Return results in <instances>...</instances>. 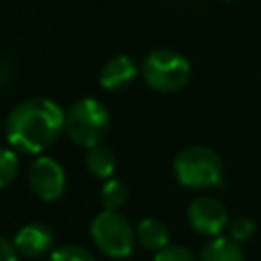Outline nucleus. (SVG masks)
<instances>
[{
	"label": "nucleus",
	"instance_id": "12",
	"mask_svg": "<svg viewBox=\"0 0 261 261\" xmlns=\"http://www.w3.org/2000/svg\"><path fill=\"white\" fill-rule=\"evenodd\" d=\"M84 165L86 169L98 177V179H108L114 175V169H116V155L110 147H106L104 143H98L94 147H90L86 151V157H84Z\"/></svg>",
	"mask_w": 261,
	"mask_h": 261
},
{
	"label": "nucleus",
	"instance_id": "14",
	"mask_svg": "<svg viewBox=\"0 0 261 261\" xmlns=\"http://www.w3.org/2000/svg\"><path fill=\"white\" fill-rule=\"evenodd\" d=\"M20 171V159H18V151H14L12 147H0V190L8 188Z\"/></svg>",
	"mask_w": 261,
	"mask_h": 261
},
{
	"label": "nucleus",
	"instance_id": "2",
	"mask_svg": "<svg viewBox=\"0 0 261 261\" xmlns=\"http://www.w3.org/2000/svg\"><path fill=\"white\" fill-rule=\"evenodd\" d=\"M224 165L220 155L206 145L184 147L173 159L175 179L190 190L216 188L222 181Z\"/></svg>",
	"mask_w": 261,
	"mask_h": 261
},
{
	"label": "nucleus",
	"instance_id": "15",
	"mask_svg": "<svg viewBox=\"0 0 261 261\" xmlns=\"http://www.w3.org/2000/svg\"><path fill=\"white\" fill-rule=\"evenodd\" d=\"M49 261H96V257L82 245H61L49 253Z\"/></svg>",
	"mask_w": 261,
	"mask_h": 261
},
{
	"label": "nucleus",
	"instance_id": "16",
	"mask_svg": "<svg viewBox=\"0 0 261 261\" xmlns=\"http://www.w3.org/2000/svg\"><path fill=\"white\" fill-rule=\"evenodd\" d=\"M226 230H228V237L232 241L243 245V243H247L255 234V222L249 216H234V218L228 220Z\"/></svg>",
	"mask_w": 261,
	"mask_h": 261
},
{
	"label": "nucleus",
	"instance_id": "7",
	"mask_svg": "<svg viewBox=\"0 0 261 261\" xmlns=\"http://www.w3.org/2000/svg\"><path fill=\"white\" fill-rule=\"evenodd\" d=\"M188 222L190 226L202 234V237H218L226 230L228 226V210L224 204L212 196H200L194 198L192 204L188 206Z\"/></svg>",
	"mask_w": 261,
	"mask_h": 261
},
{
	"label": "nucleus",
	"instance_id": "6",
	"mask_svg": "<svg viewBox=\"0 0 261 261\" xmlns=\"http://www.w3.org/2000/svg\"><path fill=\"white\" fill-rule=\"evenodd\" d=\"M27 184L31 192L43 202H55L63 196L67 177L61 163L49 155H37L27 169Z\"/></svg>",
	"mask_w": 261,
	"mask_h": 261
},
{
	"label": "nucleus",
	"instance_id": "5",
	"mask_svg": "<svg viewBox=\"0 0 261 261\" xmlns=\"http://www.w3.org/2000/svg\"><path fill=\"white\" fill-rule=\"evenodd\" d=\"M92 241L100 253L110 259H126L137 245V232L120 210H104L96 214L90 226Z\"/></svg>",
	"mask_w": 261,
	"mask_h": 261
},
{
	"label": "nucleus",
	"instance_id": "20",
	"mask_svg": "<svg viewBox=\"0 0 261 261\" xmlns=\"http://www.w3.org/2000/svg\"><path fill=\"white\" fill-rule=\"evenodd\" d=\"M226 2H232V0H226Z\"/></svg>",
	"mask_w": 261,
	"mask_h": 261
},
{
	"label": "nucleus",
	"instance_id": "19",
	"mask_svg": "<svg viewBox=\"0 0 261 261\" xmlns=\"http://www.w3.org/2000/svg\"><path fill=\"white\" fill-rule=\"evenodd\" d=\"M18 257L20 255H18L14 243L0 234V261H18Z\"/></svg>",
	"mask_w": 261,
	"mask_h": 261
},
{
	"label": "nucleus",
	"instance_id": "9",
	"mask_svg": "<svg viewBox=\"0 0 261 261\" xmlns=\"http://www.w3.org/2000/svg\"><path fill=\"white\" fill-rule=\"evenodd\" d=\"M137 73L139 67L128 55H114L102 65L98 73V84L108 92H122L135 82Z\"/></svg>",
	"mask_w": 261,
	"mask_h": 261
},
{
	"label": "nucleus",
	"instance_id": "17",
	"mask_svg": "<svg viewBox=\"0 0 261 261\" xmlns=\"http://www.w3.org/2000/svg\"><path fill=\"white\" fill-rule=\"evenodd\" d=\"M153 261H198V257H194L192 251L184 245H167L155 253Z\"/></svg>",
	"mask_w": 261,
	"mask_h": 261
},
{
	"label": "nucleus",
	"instance_id": "8",
	"mask_svg": "<svg viewBox=\"0 0 261 261\" xmlns=\"http://www.w3.org/2000/svg\"><path fill=\"white\" fill-rule=\"evenodd\" d=\"M12 243L18 255L27 259H41L55 249V232L43 222H29L16 230Z\"/></svg>",
	"mask_w": 261,
	"mask_h": 261
},
{
	"label": "nucleus",
	"instance_id": "10",
	"mask_svg": "<svg viewBox=\"0 0 261 261\" xmlns=\"http://www.w3.org/2000/svg\"><path fill=\"white\" fill-rule=\"evenodd\" d=\"M135 232H137V243L145 251L157 253V251H161V249H165L169 245V228L159 218H151V216L143 218L135 226Z\"/></svg>",
	"mask_w": 261,
	"mask_h": 261
},
{
	"label": "nucleus",
	"instance_id": "4",
	"mask_svg": "<svg viewBox=\"0 0 261 261\" xmlns=\"http://www.w3.org/2000/svg\"><path fill=\"white\" fill-rule=\"evenodd\" d=\"M110 128V112L98 98H80L65 110V135L90 149L104 141Z\"/></svg>",
	"mask_w": 261,
	"mask_h": 261
},
{
	"label": "nucleus",
	"instance_id": "3",
	"mask_svg": "<svg viewBox=\"0 0 261 261\" xmlns=\"http://www.w3.org/2000/svg\"><path fill=\"white\" fill-rule=\"evenodd\" d=\"M141 75L151 90L171 94L188 86L192 75V63L179 51L159 47L145 55L141 63Z\"/></svg>",
	"mask_w": 261,
	"mask_h": 261
},
{
	"label": "nucleus",
	"instance_id": "1",
	"mask_svg": "<svg viewBox=\"0 0 261 261\" xmlns=\"http://www.w3.org/2000/svg\"><path fill=\"white\" fill-rule=\"evenodd\" d=\"M4 133L14 151L41 155L65 133V110L51 98L22 100L8 112Z\"/></svg>",
	"mask_w": 261,
	"mask_h": 261
},
{
	"label": "nucleus",
	"instance_id": "13",
	"mask_svg": "<svg viewBox=\"0 0 261 261\" xmlns=\"http://www.w3.org/2000/svg\"><path fill=\"white\" fill-rule=\"evenodd\" d=\"M128 202V188L122 179L108 177L100 188V204L104 210H120Z\"/></svg>",
	"mask_w": 261,
	"mask_h": 261
},
{
	"label": "nucleus",
	"instance_id": "11",
	"mask_svg": "<svg viewBox=\"0 0 261 261\" xmlns=\"http://www.w3.org/2000/svg\"><path fill=\"white\" fill-rule=\"evenodd\" d=\"M198 261H245L241 243L230 237H212L200 251Z\"/></svg>",
	"mask_w": 261,
	"mask_h": 261
},
{
	"label": "nucleus",
	"instance_id": "18",
	"mask_svg": "<svg viewBox=\"0 0 261 261\" xmlns=\"http://www.w3.org/2000/svg\"><path fill=\"white\" fill-rule=\"evenodd\" d=\"M16 75H18L16 61L12 57H8V55H0V88L2 86H10Z\"/></svg>",
	"mask_w": 261,
	"mask_h": 261
}]
</instances>
